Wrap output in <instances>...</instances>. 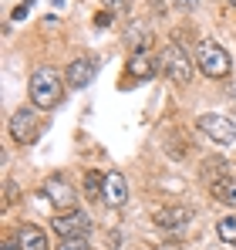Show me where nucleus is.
Segmentation results:
<instances>
[{
	"instance_id": "14",
	"label": "nucleus",
	"mask_w": 236,
	"mask_h": 250,
	"mask_svg": "<svg viewBox=\"0 0 236 250\" xmlns=\"http://www.w3.org/2000/svg\"><path fill=\"white\" fill-rule=\"evenodd\" d=\"M101 189H105V176L101 172H84V196H91V200H101Z\"/></svg>"
},
{
	"instance_id": "9",
	"label": "nucleus",
	"mask_w": 236,
	"mask_h": 250,
	"mask_svg": "<svg viewBox=\"0 0 236 250\" xmlns=\"http://www.w3.org/2000/svg\"><path fill=\"white\" fill-rule=\"evenodd\" d=\"M44 196L54 203V207H61V209H71V203H75V189H71V183L64 179V176H51L47 183H44Z\"/></svg>"
},
{
	"instance_id": "13",
	"label": "nucleus",
	"mask_w": 236,
	"mask_h": 250,
	"mask_svg": "<svg viewBox=\"0 0 236 250\" xmlns=\"http://www.w3.org/2000/svg\"><path fill=\"white\" fill-rule=\"evenodd\" d=\"M213 196H216L219 203H226V207L236 209V179H230V176L213 179Z\"/></svg>"
},
{
	"instance_id": "2",
	"label": "nucleus",
	"mask_w": 236,
	"mask_h": 250,
	"mask_svg": "<svg viewBox=\"0 0 236 250\" xmlns=\"http://www.w3.org/2000/svg\"><path fill=\"white\" fill-rule=\"evenodd\" d=\"M196 68L206 75V78H226L233 71V61L226 54V47L216 41H199L196 47Z\"/></svg>"
},
{
	"instance_id": "17",
	"label": "nucleus",
	"mask_w": 236,
	"mask_h": 250,
	"mask_svg": "<svg viewBox=\"0 0 236 250\" xmlns=\"http://www.w3.org/2000/svg\"><path fill=\"white\" fill-rule=\"evenodd\" d=\"M31 7H34V3H31V0H24V3H17V7H14V14H10V17H14V21H24V17L31 14Z\"/></svg>"
},
{
	"instance_id": "12",
	"label": "nucleus",
	"mask_w": 236,
	"mask_h": 250,
	"mask_svg": "<svg viewBox=\"0 0 236 250\" xmlns=\"http://www.w3.org/2000/svg\"><path fill=\"white\" fill-rule=\"evenodd\" d=\"M17 250H47V233L34 223L17 227Z\"/></svg>"
},
{
	"instance_id": "1",
	"label": "nucleus",
	"mask_w": 236,
	"mask_h": 250,
	"mask_svg": "<svg viewBox=\"0 0 236 250\" xmlns=\"http://www.w3.org/2000/svg\"><path fill=\"white\" fill-rule=\"evenodd\" d=\"M61 95H64V78L54 71V68H38L34 75H31V102L38 105V108H54L58 102H61Z\"/></svg>"
},
{
	"instance_id": "4",
	"label": "nucleus",
	"mask_w": 236,
	"mask_h": 250,
	"mask_svg": "<svg viewBox=\"0 0 236 250\" xmlns=\"http://www.w3.org/2000/svg\"><path fill=\"white\" fill-rule=\"evenodd\" d=\"M51 230H54L58 237H64V240H71V237H88V233H91V216H88L84 209H64L61 216L51 220Z\"/></svg>"
},
{
	"instance_id": "6",
	"label": "nucleus",
	"mask_w": 236,
	"mask_h": 250,
	"mask_svg": "<svg viewBox=\"0 0 236 250\" xmlns=\"http://www.w3.org/2000/svg\"><path fill=\"white\" fill-rule=\"evenodd\" d=\"M10 135H14V142H20V146L38 142V135H40L38 112H34V108H17V112L10 115Z\"/></svg>"
},
{
	"instance_id": "20",
	"label": "nucleus",
	"mask_w": 236,
	"mask_h": 250,
	"mask_svg": "<svg viewBox=\"0 0 236 250\" xmlns=\"http://www.w3.org/2000/svg\"><path fill=\"white\" fill-rule=\"evenodd\" d=\"M156 250H179V244L176 240H162V244H156Z\"/></svg>"
},
{
	"instance_id": "7",
	"label": "nucleus",
	"mask_w": 236,
	"mask_h": 250,
	"mask_svg": "<svg viewBox=\"0 0 236 250\" xmlns=\"http://www.w3.org/2000/svg\"><path fill=\"white\" fill-rule=\"evenodd\" d=\"M95 78H98V58H91V54H78L68 64V75H64V82L71 88H88Z\"/></svg>"
},
{
	"instance_id": "8",
	"label": "nucleus",
	"mask_w": 236,
	"mask_h": 250,
	"mask_svg": "<svg viewBox=\"0 0 236 250\" xmlns=\"http://www.w3.org/2000/svg\"><path fill=\"white\" fill-rule=\"evenodd\" d=\"M162 71V61H156L149 51H135L132 61H128V78L132 82H149Z\"/></svg>"
},
{
	"instance_id": "10",
	"label": "nucleus",
	"mask_w": 236,
	"mask_h": 250,
	"mask_svg": "<svg viewBox=\"0 0 236 250\" xmlns=\"http://www.w3.org/2000/svg\"><path fill=\"white\" fill-rule=\"evenodd\" d=\"M152 220H156V227H162V230H179V227H186L193 220V209L189 207H158L152 213Z\"/></svg>"
},
{
	"instance_id": "5",
	"label": "nucleus",
	"mask_w": 236,
	"mask_h": 250,
	"mask_svg": "<svg viewBox=\"0 0 236 250\" xmlns=\"http://www.w3.org/2000/svg\"><path fill=\"white\" fill-rule=\"evenodd\" d=\"M196 125H199V132H202L206 139H213V142H219V146H233L236 142V122L226 119V115L209 112V115H199Z\"/></svg>"
},
{
	"instance_id": "15",
	"label": "nucleus",
	"mask_w": 236,
	"mask_h": 250,
	"mask_svg": "<svg viewBox=\"0 0 236 250\" xmlns=\"http://www.w3.org/2000/svg\"><path fill=\"white\" fill-rule=\"evenodd\" d=\"M216 233H219V240H223V244L236 247V216H223V220L216 223Z\"/></svg>"
},
{
	"instance_id": "3",
	"label": "nucleus",
	"mask_w": 236,
	"mask_h": 250,
	"mask_svg": "<svg viewBox=\"0 0 236 250\" xmlns=\"http://www.w3.org/2000/svg\"><path fill=\"white\" fill-rule=\"evenodd\" d=\"M193 58L196 54H189L182 44H165V51H162V75L169 78L172 84H189L193 82Z\"/></svg>"
},
{
	"instance_id": "11",
	"label": "nucleus",
	"mask_w": 236,
	"mask_h": 250,
	"mask_svg": "<svg viewBox=\"0 0 236 250\" xmlns=\"http://www.w3.org/2000/svg\"><path fill=\"white\" fill-rule=\"evenodd\" d=\"M101 200L108 203V207H121L125 200H128V183H125V176L112 169V172H105V189H101Z\"/></svg>"
},
{
	"instance_id": "18",
	"label": "nucleus",
	"mask_w": 236,
	"mask_h": 250,
	"mask_svg": "<svg viewBox=\"0 0 236 250\" xmlns=\"http://www.w3.org/2000/svg\"><path fill=\"white\" fill-rule=\"evenodd\" d=\"M105 3V10H112V14H121L125 7H128V0H101Z\"/></svg>"
},
{
	"instance_id": "21",
	"label": "nucleus",
	"mask_w": 236,
	"mask_h": 250,
	"mask_svg": "<svg viewBox=\"0 0 236 250\" xmlns=\"http://www.w3.org/2000/svg\"><path fill=\"white\" fill-rule=\"evenodd\" d=\"M176 3H179V7H182V10H193V7H196L199 0H176Z\"/></svg>"
},
{
	"instance_id": "19",
	"label": "nucleus",
	"mask_w": 236,
	"mask_h": 250,
	"mask_svg": "<svg viewBox=\"0 0 236 250\" xmlns=\"http://www.w3.org/2000/svg\"><path fill=\"white\" fill-rule=\"evenodd\" d=\"M112 24V10H101L98 17H95V27H108Z\"/></svg>"
},
{
	"instance_id": "16",
	"label": "nucleus",
	"mask_w": 236,
	"mask_h": 250,
	"mask_svg": "<svg viewBox=\"0 0 236 250\" xmlns=\"http://www.w3.org/2000/svg\"><path fill=\"white\" fill-rule=\"evenodd\" d=\"M58 250H95V247L88 244V237H71V240H64Z\"/></svg>"
}]
</instances>
